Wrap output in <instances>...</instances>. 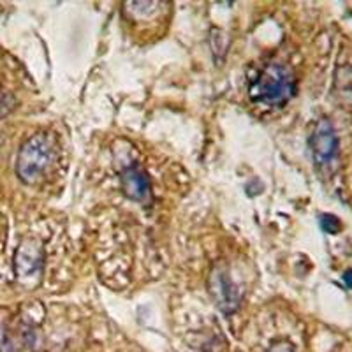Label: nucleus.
Returning <instances> with one entry per match:
<instances>
[{
	"label": "nucleus",
	"mask_w": 352,
	"mask_h": 352,
	"mask_svg": "<svg viewBox=\"0 0 352 352\" xmlns=\"http://www.w3.org/2000/svg\"><path fill=\"white\" fill-rule=\"evenodd\" d=\"M0 352H18L16 344L9 335V329L4 324H0Z\"/></svg>",
	"instance_id": "nucleus-8"
},
{
	"label": "nucleus",
	"mask_w": 352,
	"mask_h": 352,
	"mask_svg": "<svg viewBox=\"0 0 352 352\" xmlns=\"http://www.w3.org/2000/svg\"><path fill=\"white\" fill-rule=\"evenodd\" d=\"M44 268L43 245L34 238H27L20 243L14 254V272L16 278L25 285H34L39 282Z\"/></svg>",
	"instance_id": "nucleus-3"
},
{
	"label": "nucleus",
	"mask_w": 352,
	"mask_h": 352,
	"mask_svg": "<svg viewBox=\"0 0 352 352\" xmlns=\"http://www.w3.org/2000/svg\"><path fill=\"white\" fill-rule=\"evenodd\" d=\"M344 282L347 284V287L352 289V270H347V272H345Z\"/></svg>",
	"instance_id": "nucleus-10"
},
{
	"label": "nucleus",
	"mask_w": 352,
	"mask_h": 352,
	"mask_svg": "<svg viewBox=\"0 0 352 352\" xmlns=\"http://www.w3.org/2000/svg\"><path fill=\"white\" fill-rule=\"evenodd\" d=\"M296 90L294 76L285 65L266 64L248 87V96L257 104L284 106Z\"/></svg>",
	"instance_id": "nucleus-2"
},
{
	"label": "nucleus",
	"mask_w": 352,
	"mask_h": 352,
	"mask_svg": "<svg viewBox=\"0 0 352 352\" xmlns=\"http://www.w3.org/2000/svg\"><path fill=\"white\" fill-rule=\"evenodd\" d=\"M56 140L52 132H37L21 144L16 159V175L27 185L43 180L56 160Z\"/></svg>",
	"instance_id": "nucleus-1"
},
{
	"label": "nucleus",
	"mask_w": 352,
	"mask_h": 352,
	"mask_svg": "<svg viewBox=\"0 0 352 352\" xmlns=\"http://www.w3.org/2000/svg\"><path fill=\"white\" fill-rule=\"evenodd\" d=\"M310 148H312L314 160L319 166H328L335 160L338 152V138L335 129L328 120H320L310 138Z\"/></svg>",
	"instance_id": "nucleus-4"
},
{
	"label": "nucleus",
	"mask_w": 352,
	"mask_h": 352,
	"mask_svg": "<svg viewBox=\"0 0 352 352\" xmlns=\"http://www.w3.org/2000/svg\"><path fill=\"white\" fill-rule=\"evenodd\" d=\"M320 228L324 229V232H328V234H338L342 229V224L335 215L324 213V215H320Z\"/></svg>",
	"instance_id": "nucleus-7"
},
{
	"label": "nucleus",
	"mask_w": 352,
	"mask_h": 352,
	"mask_svg": "<svg viewBox=\"0 0 352 352\" xmlns=\"http://www.w3.org/2000/svg\"><path fill=\"white\" fill-rule=\"evenodd\" d=\"M266 352H296V351H294V347H292L291 344H287V342H278V344L272 345Z\"/></svg>",
	"instance_id": "nucleus-9"
},
{
	"label": "nucleus",
	"mask_w": 352,
	"mask_h": 352,
	"mask_svg": "<svg viewBox=\"0 0 352 352\" xmlns=\"http://www.w3.org/2000/svg\"><path fill=\"white\" fill-rule=\"evenodd\" d=\"M210 292H212V298L215 300L217 307L222 310L224 314H232L236 312L238 305H240V291L232 280L229 278V275L222 270H215L210 275Z\"/></svg>",
	"instance_id": "nucleus-5"
},
{
	"label": "nucleus",
	"mask_w": 352,
	"mask_h": 352,
	"mask_svg": "<svg viewBox=\"0 0 352 352\" xmlns=\"http://www.w3.org/2000/svg\"><path fill=\"white\" fill-rule=\"evenodd\" d=\"M122 188H124V194L129 199L144 201L150 194L148 176L143 169L132 166V168L125 169L124 175H122Z\"/></svg>",
	"instance_id": "nucleus-6"
}]
</instances>
